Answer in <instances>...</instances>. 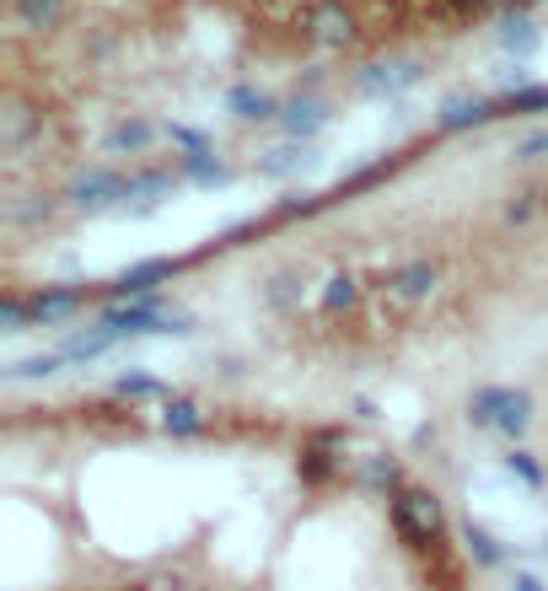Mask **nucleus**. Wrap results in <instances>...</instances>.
I'll return each instance as SVG.
<instances>
[{
    "label": "nucleus",
    "mask_w": 548,
    "mask_h": 591,
    "mask_svg": "<svg viewBox=\"0 0 548 591\" xmlns=\"http://www.w3.org/2000/svg\"><path fill=\"white\" fill-rule=\"evenodd\" d=\"M462 420H468L473 431H495V436H506L511 446H521L527 425H532V393H527V387H511V382H485V387L468 393Z\"/></svg>",
    "instance_id": "f257e3e1"
},
{
    "label": "nucleus",
    "mask_w": 548,
    "mask_h": 591,
    "mask_svg": "<svg viewBox=\"0 0 548 591\" xmlns=\"http://www.w3.org/2000/svg\"><path fill=\"white\" fill-rule=\"evenodd\" d=\"M388 522H393L403 549L430 554V549L447 538V505H441V495L425 490V484H403L398 495H388Z\"/></svg>",
    "instance_id": "f03ea898"
},
{
    "label": "nucleus",
    "mask_w": 548,
    "mask_h": 591,
    "mask_svg": "<svg viewBox=\"0 0 548 591\" xmlns=\"http://www.w3.org/2000/svg\"><path fill=\"white\" fill-rule=\"evenodd\" d=\"M371 290H382V302H388V307L414 312V307H425L430 296L441 290V264H436V258H403V264H393L388 275H376Z\"/></svg>",
    "instance_id": "7ed1b4c3"
},
{
    "label": "nucleus",
    "mask_w": 548,
    "mask_h": 591,
    "mask_svg": "<svg viewBox=\"0 0 548 591\" xmlns=\"http://www.w3.org/2000/svg\"><path fill=\"white\" fill-rule=\"evenodd\" d=\"M76 216H108V210H129V173L119 167H91L60 194Z\"/></svg>",
    "instance_id": "20e7f679"
},
{
    "label": "nucleus",
    "mask_w": 548,
    "mask_h": 591,
    "mask_svg": "<svg viewBox=\"0 0 548 591\" xmlns=\"http://www.w3.org/2000/svg\"><path fill=\"white\" fill-rule=\"evenodd\" d=\"M344 452H350V431L344 425H323L302 441V457H296V479L306 490H329L339 473H344Z\"/></svg>",
    "instance_id": "39448f33"
},
{
    "label": "nucleus",
    "mask_w": 548,
    "mask_h": 591,
    "mask_svg": "<svg viewBox=\"0 0 548 591\" xmlns=\"http://www.w3.org/2000/svg\"><path fill=\"white\" fill-rule=\"evenodd\" d=\"M500 119V97L489 92H452L441 108H436V129L441 135H462V129H479Z\"/></svg>",
    "instance_id": "423d86ee"
},
{
    "label": "nucleus",
    "mask_w": 548,
    "mask_h": 591,
    "mask_svg": "<svg viewBox=\"0 0 548 591\" xmlns=\"http://www.w3.org/2000/svg\"><path fill=\"white\" fill-rule=\"evenodd\" d=\"M306 38L323 43V49H344V43L361 38V22H355V11H350L344 0H317V6L306 11Z\"/></svg>",
    "instance_id": "0eeeda50"
},
{
    "label": "nucleus",
    "mask_w": 548,
    "mask_h": 591,
    "mask_svg": "<svg viewBox=\"0 0 548 591\" xmlns=\"http://www.w3.org/2000/svg\"><path fill=\"white\" fill-rule=\"evenodd\" d=\"M81 307H87V290H81V285H38V290H28L32 328H60V323H70Z\"/></svg>",
    "instance_id": "6e6552de"
},
{
    "label": "nucleus",
    "mask_w": 548,
    "mask_h": 591,
    "mask_svg": "<svg viewBox=\"0 0 548 591\" xmlns=\"http://www.w3.org/2000/svg\"><path fill=\"white\" fill-rule=\"evenodd\" d=\"M420 76H425L420 60H376V65H365V70H355V92L361 97H403Z\"/></svg>",
    "instance_id": "1a4fd4ad"
},
{
    "label": "nucleus",
    "mask_w": 548,
    "mask_h": 591,
    "mask_svg": "<svg viewBox=\"0 0 548 591\" xmlns=\"http://www.w3.org/2000/svg\"><path fill=\"white\" fill-rule=\"evenodd\" d=\"M178 258H140V264H129L119 280L108 285V296L114 302H146V296H156V285L178 280Z\"/></svg>",
    "instance_id": "9d476101"
},
{
    "label": "nucleus",
    "mask_w": 548,
    "mask_h": 591,
    "mask_svg": "<svg viewBox=\"0 0 548 591\" xmlns=\"http://www.w3.org/2000/svg\"><path fill=\"white\" fill-rule=\"evenodd\" d=\"M156 140H167V129L151 125L146 114H124V119H114V125H108V135H102V151H108V156H146Z\"/></svg>",
    "instance_id": "9b49d317"
},
{
    "label": "nucleus",
    "mask_w": 548,
    "mask_h": 591,
    "mask_svg": "<svg viewBox=\"0 0 548 591\" xmlns=\"http://www.w3.org/2000/svg\"><path fill=\"white\" fill-rule=\"evenodd\" d=\"M280 135L285 140H302V146H312L323 129H329V102L323 97H312V92H296L291 102H285V114H280Z\"/></svg>",
    "instance_id": "f8f14e48"
},
{
    "label": "nucleus",
    "mask_w": 548,
    "mask_h": 591,
    "mask_svg": "<svg viewBox=\"0 0 548 591\" xmlns=\"http://www.w3.org/2000/svg\"><path fill=\"white\" fill-rule=\"evenodd\" d=\"M226 114L237 119V125H280V114H285V102L270 92V87H253V81H237L232 92H226Z\"/></svg>",
    "instance_id": "ddd939ff"
},
{
    "label": "nucleus",
    "mask_w": 548,
    "mask_h": 591,
    "mask_svg": "<svg viewBox=\"0 0 548 591\" xmlns=\"http://www.w3.org/2000/svg\"><path fill=\"white\" fill-rule=\"evenodd\" d=\"M355 484L371 490V495H398L409 479H403V463H398L393 452H365L361 463H355Z\"/></svg>",
    "instance_id": "4468645a"
},
{
    "label": "nucleus",
    "mask_w": 548,
    "mask_h": 591,
    "mask_svg": "<svg viewBox=\"0 0 548 591\" xmlns=\"http://www.w3.org/2000/svg\"><path fill=\"white\" fill-rule=\"evenodd\" d=\"M457 538H462V554H468L473 570H500V564H506V543H500L485 522H473V516L457 522Z\"/></svg>",
    "instance_id": "2eb2a0df"
},
{
    "label": "nucleus",
    "mask_w": 548,
    "mask_h": 591,
    "mask_svg": "<svg viewBox=\"0 0 548 591\" xmlns=\"http://www.w3.org/2000/svg\"><path fill=\"white\" fill-rule=\"evenodd\" d=\"M317 156H312V146H302V140H285V146H274V151H264L258 161H253V173L258 178H270V184H280V178H296V173H306Z\"/></svg>",
    "instance_id": "dca6fc26"
},
{
    "label": "nucleus",
    "mask_w": 548,
    "mask_h": 591,
    "mask_svg": "<svg viewBox=\"0 0 548 591\" xmlns=\"http://www.w3.org/2000/svg\"><path fill=\"white\" fill-rule=\"evenodd\" d=\"M162 431L173 441H199V436H211V414L194 404V398H167L162 404Z\"/></svg>",
    "instance_id": "f3484780"
},
{
    "label": "nucleus",
    "mask_w": 548,
    "mask_h": 591,
    "mask_svg": "<svg viewBox=\"0 0 548 591\" xmlns=\"http://www.w3.org/2000/svg\"><path fill=\"white\" fill-rule=\"evenodd\" d=\"M114 398H124V404H167V398H178L162 376H151L146 366H129L124 376H114Z\"/></svg>",
    "instance_id": "a211bd4d"
},
{
    "label": "nucleus",
    "mask_w": 548,
    "mask_h": 591,
    "mask_svg": "<svg viewBox=\"0 0 548 591\" xmlns=\"http://www.w3.org/2000/svg\"><path fill=\"white\" fill-rule=\"evenodd\" d=\"M495 43H500L506 55H517V60H532V55L544 49V28H538L527 11H517V17H506V22L495 28Z\"/></svg>",
    "instance_id": "6ab92c4d"
},
{
    "label": "nucleus",
    "mask_w": 548,
    "mask_h": 591,
    "mask_svg": "<svg viewBox=\"0 0 548 591\" xmlns=\"http://www.w3.org/2000/svg\"><path fill=\"white\" fill-rule=\"evenodd\" d=\"M173 167H178V178L183 184H194V188H226L237 173L221 161L215 151H199V156H173Z\"/></svg>",
    "instance_id": "aec40b11"
},
{
    "label": "nucleus",
    "mask_w": 548,
    "mask_h": 591,
    "mask_svg": "<svg viewBox=\"0 0 548 591\" xmlns=\"http://www.w3.org/2000/svg\"><path fill=\"white\" fill-rule=\"evenodd\" d=\"M70 17V0H11V22L22 32H55Z\"/></svg>",
    "instance_id": "412c9836"
},
{
    "label": "nucleus",
    "mask_w": 548,
    "mask_h": 591,
    "mask_svg": "<svg viewBox=\"0 0 548 591\" xmlns=\"http://www.w3.org/2000/svg\"><path fill=\"white\" fill-rule=\"evenodd\" d=\"M500 114H517V119H538V114H548V81H527V76H517V81L500 92Z\"/></svg>",
    "instance_id": "4be33fe9"
},
{
    "label": "nucleus",
    "mask_w": 548,
    "mask_h": 591,
    "mask_svg": "<svg viewBox=\"0 0 548 591\" xmlns=\"http://www.w3.org/2000/svg\"><path fill=\"white\" fill-rule=\"evenodd\" d=\"M114 344H124V339L114 334V328H108V323H91V328H76V334H70L60 349H65V361L87 366V361H97V355H108Z\"/></svg>",
    "instance_id": "5701e85b"
},
{
    "label": "nucleus",
    "mask_w": 548,
    "mask_h": 591,
    "mask_svg": "<svg viewBox=\"0 0 548 591\" xmlns=\"http://www.w3.org/2000/svg\"><path fill=\"white\" fill-rule=\"evenodd\" d=\"M365 302V285L350 275V269H339L334 280L323 285V296H317V307H323V317H344V312H355Z\"/></svg>",
    "instance_id": "b1692460"
},
{
    "label": "nucleus",
    "mask_w": 548,
    "mask_h": 591,
    "mask_svg": "<svg viewBox=\"0 0 548 591\" xmlns=\"http://www.w3.org/2000/svg\"><path fill=\"white\" fill-rule=\"evenodd\" d=\"M60 366H70L65 349H38L28 361H11V366H6V382H43V376H55Z\"/></svg>",
    "instance_id": "393cba45"
},
{
    "label": "nucleus",
    "mask_w": 548,
    "mask_h": 591,
    "mask_svg": "<svg viewBox=\"0 0 548 591\" xmlns=\"http://www.w3.org/2000/svg\"><path fill=\"white\" fill-rule=\"evenodd\" d=\"M302 296H306V280L296 269H285V275H274V280L264 285V302H270L274 312H302Z\"/></svg>",
    "instance_id": "a878e982"
},
{
    "label": "nucleus",
    "mask_w": 548,
    "mask_h": 591,
    "mask_svg": "<svg viewBox=\"0 0 548 591\" xmlns=\"http://www.w3.org/2000/svg\"><path fill=\"white\" fill-rule=\"evenodd\" d=\"M32 129H38V114H28L22 102H11V108H6V125H0V146H6V151H22Z\"/></svg>",
    "instance_id": "bb28decb"
},
{
    "label": "nucleus",
    "mask_w": 548,
    "mask_h": 591,
    "mask_svg": "<svg viewBox=\"0 0 548 591\" xmlns=\"http://www.w3.org/2000/svg\"><path fill=\"white\" fill-rule=\"evenodd\" d=\"M506 473H511V479H521L527 490H544V479H548L544 463H538L527 446H511V452H506Z\"/></svg>",
    "instance_id": "cd10ccee"
},
{
    "label": "nucleus",
    "mask_w": 548,
    "mask_h": 591,
    "mask_svg": "<svg viewBox=\"0 0 548 591\" xmlns=\"http://www.w3.org/2000/svg\"><path fill=\"white\" fill-rule=\"evenodd\" d=\"M167 146H173V156H199V151H215L211 135L194 125H167Z\"/></svg>",
    "instance_id": "c85d7f7f"
},
{
    "label": "nucleus",
    "mask_w": 548,
    "mask_h": 591,
    "mask_svg": "<svg viewBox=\"0 0 548 591\" xmlns=\"http://www.w3.org/2000/svg\"><path fill=\"white\" fill-rule=\"evenodd\" d=\"M22 328H32V317H28V296L6 290V296H0V334H22Z\"/></svg>",
    "instance_id": "c756f323"
},
{
    "label": "nucleus",
    "mask_w": 548,
    "mask_h": 591,
    "mask_svg": "<svg viewBox=\"0 0 548 591\" xmlns=\"http://www.w3.org/2000/svg\"><path fill=\"white\" fill-rule=\"evenodd\" d=\"M532 216H538V194H532V188H527V194H511L506 220H511V226H521V220H532Z\"/></svg>",
    "instance_id": "7c9ffc66"
},
{
    "label": "nucleus",
    "mask_w": 548,
    "mask_h": 591,
    "mask_svg": "<svg viewBox=\"0 0 548 591\" xmlns=\"http://www.w3.org/2000/svg\"><path fill=\"white\" fill-rule=\"evenodd\" d=\"M544 156H548V125L532 129V135L517 146V161H544Z\"/></svg>",
    "instance_id": "2f4dec72"
},
{
    "label": "nucleus",
    "mask_w": 548,
    "mask_h": 591,
    "mask_svg": "<svg viewBox=\"0 0 548 591\" xmlns=\"http://www.w3.org/2000/svg\"><path fill=\"white\" fill-rule=\"evenodd\" d=\"M462 11H506V6H517V0H457Z\"/></svg>",
    "instance_id": "473e14b6"
},
{
    "label": "nucleus",
    "mask_w": 548,
    "mask_h": 591,
    "mask_svg": "<svg viewBox=\"0 0 548 591\" xmlns=\"http://www.w3.org/2000/svg\"><path fill=\"white\" fill-rule=\"evenodd\" d=\"M511 591H544V581H538L532 570H517V581H511Z\"/></svg>",
    "instance_id": "72a5a7b5"
},
{
    "label": "nucleus",
    "mask_w": 548,
    "mask_h": 591,
    "mask_svg": "<svg viewBox=\"0 0 548 591\" xmlns=\"http://www.w3.org/2000/svg\"><path fill=\"white\" fill-rule=\"evenodd\" d=\"M544 560H548V538H544Z\"/></svg>",
    "instance_id": "f704fd0d"
}]
</instances>
